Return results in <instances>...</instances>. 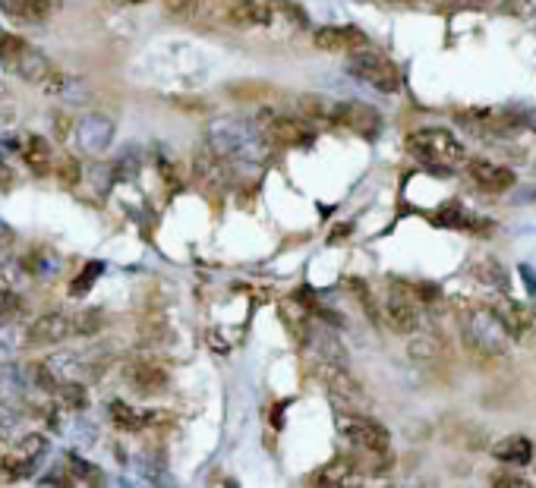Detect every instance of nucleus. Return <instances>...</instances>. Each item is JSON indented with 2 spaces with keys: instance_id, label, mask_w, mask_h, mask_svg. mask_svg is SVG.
Here are the masks:
<instances>
[{
  "instance_id": "22",
  "label": "nucleus",
  "mask_w": 536,
  "mask_h": 488,
  "mask_svg": "<svg viewBox=\"0 0 536 488\" xmlns=\"http://www.w3.org/2000/svg\"><path fill=\"white\" fill-rule=\"evenodd\" d=\"M110 419H114V425L123 431H143V429H149L152 423H158L162 416H158L155 410H143V406L114 400V404H110Z\"/></svg>"
},
{
  "instance_id": "27",
  "label": "nucleus",
  "mask_w": 536,
  "mask_h": 488,
  "mask_svg": "<svg viewBox=\"0 0 536 488\" xmlns=\"http://www.w3.org/2000/svg\"><path fill=\"white\" fill-rule=\"evenodd\" d=\"M54 397L70 406V410H85L89 406V394H85V388L76 379H60V385L54 388Z\"/></svg>"
},
{
  "instance_id": "3",
  "label": "nucleus",
  "mask_w": 536,
  "mask_h": 488,
  "mask_svg": "<svg viewBox=\"0 0 536 488\" xmlns=\"http://www.w3.org/2000/svg\"><path fill=\"white\" fill-rule=\"evenodd\" d=\"M408 145V154L417 158L420 164L435 170H454V168H464L467 161V148L452 129L445 126H423L414 129V133L404 139Z\"/></svg>"
},
{
  "instance_id": "7",
  "label": "nucleus",
  "mask_w": 536,
  "mask_h": 488,
  "mask_svg": "<svg viewBox=\"0 0 536 488\" xmlns=\"http://www.w3.org/2000/svg\"><path fill=\"white\" fill-rule=\"evenodd\" d=\"M458 123H464L477 135H505L521 129L523 114L514 108H473V110H461Z\"/></svg>"
},
{
  "instance_id": "24",
  "label": "nucleus",
  "mask_w": 536,
  "mask_h": 488,
  "mask_svg": "<svg viewBox=\"0 0 536 488\" xmlns=\"http://www.w3.org/2000/svg\"><path fill=\"white\" fill-rule=\"evenodd\" d=\"M360 479V469L350 457H338L331 460L325 469H319L316 475L310 479V485H350V482Z\"/></svg>"
},
{
  "instance_id": "8",
  "label": "nucleus",
  "mask_w": 536,
  "mask_h": 488,
  "mask_svg": "<svg viewBox=\"0 0 536 488\" xmlns=\"http://www.w3.org/2000/svg\"><path fill=\"white\" fill-rule=\"evenodd\" d=\"M319 375H322L325 388H329V394L335 397L338 406H344L347 413L369 410V397L363 394L360 381L347 372V366H329V362H322V366H319Z\"/></svg>"
},
{
  "instance_id": "34",
  "label": "nucleus",
  "mask_w": 536,
  "mask_h": 488,
  "mask_svg": "<svg viewBox=\"0 0 536 488\" xmlns=\"http://www.w3.org/2000/svg\"><path fill=\"white\" fill-rule=\"evenodd\" d=\"M16 183V174H13V168H10V164H4V161H0V189H10Z\"/></svg>"
},
{
  "instance_id": "14",
  "label": "nucleus",
  "mask_w": 536,
  "mask_h": 488,
  "mask_svg": "<svg viewBox=\"0 0 536 488\" xmlns=\"http://www.w3.org/2000/svg\"><path fill=\"white\" fill-rule=\"evenodd\" d=\"M464 170L467 180L489 196H498L514 187V174L508 168H502V164H492V161H464Z\"/></svg>"
},
{
  "instance_id": "25",
  "label": "nucleus",
  "mask_w": 536,
  "mask_h": 488,
  "mask_svg": "<svg viewBox=\"0 0 536 488\" xmlns=\"http://www.w3.org/2000/svg\"><path fill=\"white\" fill-rule=\"evenodd\" d=\"M498 315H502V321H505V328H508L511 341L523 337L530 331V325H533V309H530L527 302H505V306L498 309Z\"/></svg>"
},
{
  "instance_id": "4",
  "label": "nucleus",
  "mask_w": 536,
  "mask_h": 488,
  "mask_svg": "<svg viewBox=\"0 0 536 488\" xmlns=\"http://www.w3.org/2000/svg\"><path fill=\"white\" fill-rule=\"evenodd\" d=\"M347 73L354 79H360L363 85H369V89L382 92V95L400 92V70L394 66V60H388L385 54L379 51H369V45L350 54Z\"/></svg>"
},
{
  "instance_id": "17",
  "label": "nucleus",
  "mask_w": 536,
  "mask_h": 488,
  "mask_svg": "<svg viewBox=\"0 0 536 488\" xmlns=\"http://www.w3.org/2000/svg\"><path fill=\"white\" fill-rule=\"evenodd\" d=\"M306 344H310V350L319 356V366H322V362H329V366H347V350L341 347V341H338L331 331L310 328V325H306Z\"/></svg>"
},
{
  "instance_id": "16",
  "label": "nucleus",
  "mask_w": 536,
  "mask_h": 488,
  "mask_svg": "<svg viewBox=\"0 0 536 488\" xmlns=\"http://www.w3.org/2000/svg\"><path fill=\"white\" fill-rule=\"evenodd\" d=\"M335 126L354 129V133H360V135H375L382 129V117H379V110L366 108V104H360V101H338Z\"/></svg>"
},
{
  "instance_id": "32",
  "label": "nucleus",
  "mask_w": 536,
  "mask_h": 488,
  "mask_svg": "<svg viewBox=\"0 0 536 488\" xmlns=\"http://www.w3.org/2000/svg\"><path fill=\"white\" fill-rule=\"evenodd\" d=\"M268 4H272V13L281 16L285 22H291V26H297V29L310 26V16H306L297 4H291V0H268Z\"/></svg>"
},
{
  "instance_id": "9",
  "label": "nucleus",
  "mask_w": 536,
  "mask_h": 488,
  "mask_svg": "<svg viewBox=\"0 0 536 488\" xmlns=\"http://www.w3.org/2000/svg\"><path fill=\"white\" fill-rule=\"evenodd\" d=\"M45 450H48V441L41 435L22 438V441L16 444L7 457H4V463H0V473L7 475V482L26 479V475H32L35 466L45 460Z\"/></svg>"
},
{
  "instance_id": "36",
  "label": "nucleus",
  "mask_w": 536,
  "mask_h": 488,
  "mask_svg": "<svg viewBox=\"0 0 536 488\" xmlns=\"http://www.w3.org/2000/svg\"><path fill=\"white\" fill-rule=\"evenodd\" d=\"M110 4H123V7H127V4H133V7H139V4H149V0H110Z\"/></svg>"
},
{
  "instance_id": "30",
  "label": "nucleus",
  "mask_w": 536,
  "mask_h": 488,
  "mask_svg": "<svg viewBox=\"0 0 536 488\" xmlns=\"http://www.w3.org/2000/svg\"><path fill=\"white\" fill-rule=\"evenodd\" d=\"M420 337H414L410 341V360H420V362H429V360H435V356L442 353V344H439V337H433V335H423V331H417Z\"/></svg>"
},
{
  "instance_id": "18",
  "label": "nucleus",
  "mask_w": 536,
  "mask_h": 488,
  "mask_svg": "<svg viewBox=\"0 0 536 488\" xmlns=\"http://www.w3.org/2000/svg\"><path fill=\"white\" fill-rule=\"evenodd\" d=\"M164 10L187 26H212L215 22V0H164Z\"/></svg>"
},
{
  "instance_id": "21",
  "label": "nucleus",
  "mask_w": 536,
  "mask_h": 488,
  "mask_svg": "<svg viewBox=\"0 0 536 488\" xmlns=\"http://www.w3.org/2000/svg\"><path fill=\"white\" fill-rule=\"evenodd\" d=\"M0 7L7 10L10 16H16V20L41 22L57 13L64 7V0H0Z\"/></svg>"
},
{
  "instance_id": "10",
  "label": "nucleus",
  "mask_w": 536,
  "mask_h": 488,
  "mask_svg": "<svg viewBox=\"0 0 536 488\" xmlns=\"http://www.w3.org/2000/svg\"><path fill=\"white\" fill-rule=\"evenodd\" d=\"M123 381H127L139 397H155V394H162L164 388H168V372H164V366H158L155 360L139 356V360H129L127 366H123Z\"/></svg>"
},
{
  "instance_id": "2",
  "label": "nucleus",
  "mask_w": 536,
  "mask_h": 488,
  "mask_svg": "<svg viewBox=\"0 0 536 488\" xmlns=\"http://www.w3.org/2000/svg\"><path fill=\"white\" fill-rule=\"evenodd\" d=\"M461 331H464V344L473 353L505 356L511 350V335L508 328H505V321L496 306L464 302V306H461Z\"/></svg>"
},
{
  "instance_id": "33",
  "label": "nucleus",
  "mask_w": 536,
  "mask_h": 488,
  "mask_svg": "<svg viewBox=\"0 0 536 488\" xmlns=\"http://www.w3.org/2000/svg\"><path fill=\"white\" fill-rule=\"evenodd\" d=\"M489 482L496 488H527V479H523L514 466H511V469H496V473L489 475Z\"/></svg>"
},
{
  "instance_id": "6",
  "label": "nucleus",
  "mask_w": 536,
  "mask_h": 488,
  "mask_svg": "<svg viewBox=\"0 0 536 488\" xmlns=\"http://www.w3.org/2000/svg\"><path fill=\"white\" fill-rule=\"evenodd\" d=\"M341 435L354 444L356 450H366V454H388L391 448V435L382 423L369 419L366 413H344L341 416Z\"/></svg>"
},
{
  "instance_id": "19",
  "label": "nucleus",
  "mask_w": 536,
  "mask_h": 488,
  "mask_svg": "<svg viewBox=\"0 0 536 488\" xmlns=\"http://www.w3.org/2000/svg\"><path fill=\"white\" fill-rule=\"evenodd\" d=\"M10 70L16 73L20 79H26V83H35V85H45V79L51 76V60L45 57V54L39 51V48L29 45L26 51L20 54V57L10 64Z\"/></svg>"
},
{
  "instance_id": "5",
  "label": "nucleus",
  "mask_w": 536,
  "mask_h": 488,
  "mask_svg": "<svg viewBox=\"0 0 536 488\" xmlns=\"http://www.w3.org/2000/svg\"><path fill=\"white\" fill-rule=\"evenodd\" d=\"M259 129L275 148H300L310 145L316 129L306 117L300 114H285V110H259Z\"/></svg>"
},
{
  "instance_id": "1",
  "label": "nucleus",
  "mask_w": 536,
  "mask_h": 488,
  "mask_svg": "<svg viewBox=\"0 0 536 488\" xmlns=\"http://www.w3.org/2000/svg\"><path fill=\"white\" fill-rule=\"evenodd\" d=\"M208 145L221 154V158L231 164H262L268 161V148L272 142L265 139L259 123H246V120H218L208 133Z\"/></svg>"
},
{
  "instance_id": "37",
  "label": "nucleus",
  "mask_w": 536,
  "mask_h": 488,
  "mask_svg": "<svg viewBox=\"0 0 536 488\" xmlns=\"http://www.w3.org/2000/svg\"><path fill=\"white\" fill-rule=\"evenodd\" d=\"M4 318H7V312H4V309H0V325H4Z\"/></svg>"
},
{
  "instance_id": "11",
  "label": "nucleus",
  "mask_w": 536,
  "mask_h": 488,
  "mask_svg": "<svg viewBox=\"0 0 536 488\" xmlns=\"http://www.w3.org/2000/svg\"><path fill=\"white\" fill-rule=\"evenodd\" d=\"M221 16L231 29H265L275 22L268 0H227Z\"/></svg>"
},
{
  "instance_id": "23",
  "label": "nucleus",
  "mask_w": 536,
  "mask_h": 488,
  "mask_svg": "<svg viewBox=\"0 0 536 488\" xmlns=\"http://www.w3.org/2000/svg\"><path fill=\"white\" fill-rule=\"evenodd\" d=\"M22 161H26V168L32 170L35 177H48L54 170V152H51V142L45 135H29L22 142Z\"/></svg>"
},
{
  "instance_id": "13",
  "label": "nucleus",
  "mask_w": 536,
  "mask_h": 488,
  "mask_svg": "<svg viewBox=\"0 0 536 488\" xmlns=\"http://www.w3.org/2000/svg\"><path fill=\"white\" fill-rule=\"evenodd\" d=\"M193 177L206 189H224L227 177H231V164L206 142V145H199L193 154Z\"/></svg>"
},
{
  "instance_id": "28",
  "label": "nucleus",
  "mask_w": 536,
  "mask_h": 488,
  "mask_svg": "<svg viewBox=\"0 0 536 488\" xmlns=\"http://www.w3.org/2000/svg\"><path fill=\"white\" fill-rule=\"evenodd\" d=\"M70 328H73V335H79V337L98 335V331L104 328V312L101 309H83L76 318H70Z\"/></svg>"
},
{
  "instance_id": "29",
  "label": "nucleus",
  "mask_w": 536,
  "mask_h": 488,
  "mask_svg": "<svg viewBox=\"0 0 536 488\" xmlns=\"http://www.w3.org/2000/svg\"><path fill=\"white\" fill-rule=\"evenodd\" d=\"M66 466H70V475H76V479L85 482V485H101L104 482L101 469H98L95 463L83 460V457H76V454H66Z\"/></svg>"
},
{
  "instance_id": "12",
  "label": "nucleus",
  "mask_w": 536,
  "mask_h": 488,
  "mask_svg": "<svg viewBox=\"0 0 536 488\" xmlns=\"http://www.w3.org/2000/svg\"><path fill=\"white\" fill-rule=\"evenodd\" d=\"M312 45L325 54H354L366 48L369 39L356 26H322L312 32Z\"/></svg>"
},
{
  "instance_id": "20",
  "label": "nucleus",
  "mask_w": 536,
  "mask_h": 488,
  "mask_svg": "<svg viewBox=\"0 0 536 488\" xmlns=\"http://www.w3.org/2000/svg\"><path fill=\"white\" fill-rule=\"evenodd\" d=\"M533 454H536L533 441L523 435H508L492 444V457H496L498 463H505V466H527V463L533 460Z\"/></svg>"
},
{
  "instance_id": "26",
  "label": "nucleus",
  "mask_w": 536,
  "mask_h": 488,
  "mask_svg": "<svg viewBox=\"0 0 536 488\" xmlns=\"http://www.w3.org/2000/svg\"><path fill=\"white\" fill-rule=\"evenodd\" d=\"M470 274L477 277L483 287H489V290H498V293H508V287H511V277H508V271L502 268V262H496V258H483V262H477L470 268Z\"/></svg>"
},
{
  "instance_id": "31",
  "label": "nucleus",
  "mask_w": 536,
  "mask_h": 488,
  "mask_svg": "<svg viewBox=\"0 0 536 488\" xmlns=\"http://www.w3.org/2000/svg\"><path fill=\"white\" fill-rule=\"evenodd\" d=\"M29 48L26 39H20L16 32H7V29H0V64L10 66L22 51Z\"/></svg>"
},
{
  "instance_id": "15",
  "label": "nucleus",
  "mask_w": 536,
  "mask_h": 488,
  "mask_svg": "<svg viewBox=\"0 0 536 488\" xmlns=\"http://www.w3.org/2000/svg\"><path fill=\"white\" fill-rule=\"evenodd\" d=\"M70 335V318L64 312H48L26 328V347H54V344L66 341Z\"/></svg>"
},
{
  "instance_id": "35",
  "label": "nucleus",
  "mask_w": 536,
  "mask_h": 488,
  "mask_svg": "<svg viewBox=\"0 0 536 488\" xmlns=\"http://www.w3.org/2000/svg\"><path fill=\"white\" fill-rule=\"evenodd\" d=\"M13 243V231L7 224H0V246H10Z\"/></svg>"
}]
</instances>
